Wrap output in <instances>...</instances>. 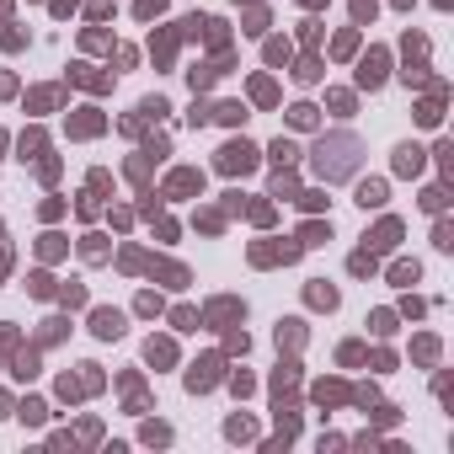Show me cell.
Masks as SVG:
<instances>
[{
    "instance_id": "cell-21",
    "label": "cell",
    "mask_w": 454,
    "mask_h": 454,
    "mask_svg": "<svg viewBox=\"0 0 454 454\" xmlns=\"http://www.w3.org/2000/svg\"><path fill=\"white\" fill-rule=\"evenodd\" d=\"M198 187H204L198 171H177V177H171V193H198Z\"/></svg>"
},
{
    "instance_id": "cell-27",
    "label": "cell",
    "mask_w": 454,
    "mask_h": 454,
    "mask_svg": "<svg viewBox=\"0 0 454 454\" xmlns=\"http://www.w3.org/2000/svg\"><path fill=\"white\" fill-rule=\"evenodd\" d=\"M337 358H342L348 369H353V364H364V342H342V353H337Z\"/></svg>"
},
{
    "instance_id": "cell-35",
    "label": "cell",
    "mask_w": 454,
    "mask_h": 454,
    "mask_svg": "<svg viewBox=\"0 0 454 454\" xmlns=\"http://www.w3.org/2000/svg\"><path fill=\"white\" fill-rule=\"evenodd\" d=\"M331 107H337V112H353V91H331Z\"/></svg>"
},
{
    "instance_id": "cell-10",
    "label": "cell",
    "mask_w": 454,
    "mask_h": 454,
    "mask_svg": "<svg viewBox=\"0 0 454 454\" xmlns=\"http://www.w3.org/2000/svg\"><path fill=\"white\" fill-rule=\"evenodd\" d=\"M395 171H401V177H417V171H422V145H401L395 150Z\"/></svg>"
},
{
    "instance_id": "cell-2",
    "label": "cell",
    "mask_w": 454,
    "mask_h": 454,
    "mask_svg": "<svg viewBox=\"0 0 454 454\" xmlns=\"http://www.w3.org/2000/svg\"><path fill=\"white\" fill-rule=\"evenodd\" d=\"M385 70H391V54H385V48H369V54H364V59H358V86H379L385 81Z\"/></svg>"
},
{
    "instance_id": "cell-8",
    "label": "cell",
    "mask_w": 454,
    "mask_h": 454,
    "mask_svg": "<svg viewBox=\"0 0 454 454\" xmlns=\"http://www.w3.org/2000/svg\"><path fill=\"white\" fill-rule=\"evenodd\" d=\"M315 401H321V406H342V401H353V391L342 379H321V385H315Z\"/></svg>"
},
{
    "instance_id": "cell-22",
    "label": "cell",
    "mask_w": 454,
    "mask_h": 454,
    "mask_svg": "<svg viewBox=\"0 0 454 454\" xmlns=\"http://www.w3.org/2000/svg\"><path fill=\"white\" fill-rule=\"evenodd\" d=\"M369 326H374V337H391V331H395V310H374Z\"/></svg>"
},
{
    "instance_id": "cell-14",
    "label": "cell",
    "mask_w": 454,
    "mask_h": 454,
    "mask_svg": "<svg viewBox=\"0 0 454 454\" xmlns=\"http://www.w3.org/2000/svg\"><path fill=\"white\" fill-rule=\"evenodd\" d=\"M358 204L364 208H385V182H358Z\"/></svg>"
},
{
    "instance_id": "cell-25",
    "label": "cell",
    "mask_w": 454,
    "mask_h": 454,
    "mask_svg": "<svg viewBox=\"0 0 454 454\" xmlns=\"http://www.w3.org/2000/svg\"><path fill=\"white\" fill-rule=\"evenodd\" d=\"M273 161H278V166H294V161H299V150H294L289 139H278V145H273Z\"/></svg>"
},
{
    "instance_id": "cell-38",
    "label": "cell",
    "mask_w": 454,
    "mask_h": 454,
    "mask_svg": "<svg viewBox=\"0 0 454 454\" xmlns=\"http://www.w3.org/2000/svg\"><path fill=\"white\" fill-rule=\"evenodd\" d=\"M391 6H395V11H412V0H391Z\"/></svg>"
},
{
    "instance_id": "cell-28",
    "label": "cell",
    "mask_w": 454,
    "mask_h": 454,
    "mask_svg": "<svg viewBox=\"0 0 454 454\" xmlns=\"http://www.w3.org/2000/svg\"><path fill=\"white\" fill-rule=\"evenodd\" d=\"M289 118H294V128H310V124H315V107H310V102H299V107L289 112Z\"/></svg>"
},
{
    "instance_id": "cell-7",
    "label": "cell",
    "mask_w": 454,
    "mask_h": 454,
    "mask_svg": "<svg viewBox=\"0 0 454 454\" xmlns=\"http://www.w3.org/2000/svg\"><path fill=\"white\" fill-rule=\"evenodd\" d=\"M214 379H219V358H204V364L187 369V391H208Z\"/></svg>"
},
{
    "instance_id": "cell-15",
    "label": "cell",
    "mask_w": 454,
    "mask_h": 454,
    "mask_svg": "<svg viewBox=\"0 0 454 454\" xmlns=\"http://www.w3.org/2000/svg\"><path fill=\"white\" fill-rule=\"evenodd\" d=\"M310 305H315V310H337V289H331L326 278H321V284H310Z\"/></svg>"
},
{
    "instance_id": "cell-4",
    "label": "cell",
    "mask_w": 454,
    "mask_h": 454,
    "mask_svg": "<svg viewBox=\"0 0 454 454\" xmlns=\"http://www.w3.org/2000/svg\"><path fill=\"white\" fill-rule=\"evenodd\" d=\"M444 97H449V86H433V91L417 102V124H422V128H438V124H444Z\"/></svg>"
},
{
    "instance_id": "cell-19",
    "label": "cell",
    "mask_w": 454,
    "mask_h": 454,
    "mask_svg": "<svg viewBox=\"0 0 454 454\" xmlns=\"http://www.w3.org/2000/svg\"><path fill=\"white\" fill-rule=\"evenodd\" d=\"M433 246L438 251H454V225L444 219V214H438V225H433Z\"/></svg>"
},
{
    "instance_id": "cell-12",
    "label": "cell",
    "mask_w": 454,
    "mask_h": 454,
    "mask_svg": "<svg viewBox=\"0 0 454 454\" xmlns=\"http://www.w3.org/2000/svg\"><path fill=\"white\" fill-rule=\"evenodd\" d=\"M305 342V321H278V348H299Z\"/></svg>"
},
{
    "instance_id": "cell-36",
    "label": "cell",
    "mask_w": 454,
    "mask_h": 454,
    "mask_svg": "<svg viewBox=\"0 0 454 454\" xmlns=\"http://www.w3.org/2000/svg\"><path fill=\"white\" fill-rule=\"evenodd\" d=\"M145 438H150V444H166V438H171V428H161V422H150V428H145Z\"/></svg>"
},
{
    "instance_id": "cell-29",
    "label": "cell",
    "mask_w": 454,
    "mask_h": 454,
    "mask_svg": "<svg viewBox=\"0 0 454 454\" xmlns=\"http://www.w3.org/2000/svg\"><path fill=\"white\" fill-rule=\"evenodd\" d=\"M145 358H150V364H171V342H150Z\"/></svg>"
},
{
    "instance_id": "cell-5",
    "label": "cell",
    "mask_w": 454,
    "mask_h": 454,
    "mask_svg": "<svg viewBox=\"0 0 454 454\" xmlns=\"http://www.w3.org/2000/svg\"><path fill=\"white\" fill-rule=\"evenodd\" d=\"M438 358H444V342H438L433 331H422V337L412 342V364H422V369H433Z\"/></svg>"
},
{
    "instance_id": "cell-26",
    "label": "cell",
    "mask_w": 454,
    "mask_h": 454,
    "mask_svg": "<svg viewBox=\"0 0 454 454\" xmlns=\"http://www.w3.org/2000/svg\"><path fill=\"white\" fill-rule=\"evenodd\" d=\"M374 11H379L374 0H353V21H358V27H364V21H374Z\"/></svg>"
},
{
    "instance_id": "cell-24",
    "label": "cell",
    "mask_w": 454,
    "mask_h": 454,
    "mask_svg": "<svg viewBox=\"0 0 454 454\" xmlns=\"http://www.w3.org/2000/svg\"><path fill=\"white\" fill-rule=\"evenodd\" d=\"M353 273H358V278H364V273H374V251L364 246V251H353V262H348Z\"/></svg>"
},
{
    "instance_id": "cell-23",
    "label": "cell",
    "mask_w": 454,
    "mask_h": 454,
    "mask_svg": "<svg viewBox=\"0 0 454 454\" xmlns=\"http://www.w3.org/2000/svg\"><path fill=\"white\" fill-rule=\"evenodd\" d=\"M294 75H299V81H321V59H315V54H305V59H299V64H294Z\"/></svg>"
},
{
    "instance_id": "cell-16",
    "label": "cell",
    "mask_w": 454,
    "mask_h": 454,
    "mask_svg": "<svg viewBox=\"0 0 454 454\" xmlns=\"http://www.w3.org/2000/svg\"><path fill=\"white\" fill-rule=\"evenodd\" d=\"M321 241H331V225H321V219H310V225L299 230V246H321Z\"/></svg>"
},
{
    "instance_id": "cell-9",
    "label": "cell",
    "mask_w": 454,
    "mask_h": 454,
    "mask_svg": "<svg viewBox=\"0 0 454 454\" xmlns=\"http://www.w3.org/2000/svg\"><path fill=\"white\" fill-rule=\"evenodd\" d=\"M91 331H97V337H124V315H118V310H97V315H91Z\"/></svg>"
},
{
    "instance_id": "cell-13",
    "label": "cell",
    "mask_w": 454,
    "mask_h": 454,
    "mask_svg": "<svg viewBox=\"0 0 454 454\" xmlns=\"http://www.w3.org/2000/svg\"><path fill=\"white\" fill-rule=\"evenodd\" d=\"M401 48H406V64H428V38H422V32H406Z\"/></svg>"
},
{
    "instance_id": "cell-3",
    "label": "cell",
    "mask_w": 454,
    "mask_h": 454,
    "mask_svg": "<svg viewBox=\"0 0 454 454\" xmlns=\"http://www.w3.org/2000/svg\"><path fill=\"white\" fill-rule=\"evenodd\" d=\"M251 166H257V150H251L246 139H241V145H225V150H219V171H230V177H235V171L246 177Z\"/></svg>"
},
{
    "instance_id": "cell-1",
    "label": "cell",
    "mask_w": 454,
    "mask_h": 454,
    "mask_svg": "<svg viewBox=\"0 0 454 454\" xmlns=\"http://www.w3.org/2000/svg\"><path fill=\"white\" fill-rule=\"evenodd\" d=\"M315 171H321L326 182L353 177V171H358V139H353V134H331V139H321V145H315Z\"/></svg>"
},
{
    "instance_id": "cell-39",
    "label": "cell",
    "mask_w": 454,
    "mask_h": 454,
    "mask_svg": "<svg viewBox=\"0 0 454 454\" xmlns=\"http://www.w3.org/2000/svg\"><path fill=\"white\" fill-rule=\"evenodd\" d=\"M433 6H438V11H449V6H454V0H433Z\"/></svg>"
},
{
    "instance_id": "cell-31",
    "label": "cell",
    "mask_w": 454,
    "mask_h": 454,
    "mask_svg": "<svg viewBox=\"0 0 454 454\" xmlns=\"http://www.w3.org/2000/svg\"><path fill=\"white\" fill-rule=\"evenodd\" d=\"M284 59H289V43L273 38V43H268V64H284Z\"/></svg>"
},
{
    "instance_id": "cell-20",
    "label": "cell",
    "mask_w": 454,
    "mask_h": 454,
    "mask_svg": "<svg viewBox=\"0 0 454 454\" xmlns=\"http://www.w3.org/2000/svg\"><path fill=\"white\" fill-rule=\"evenodd\" d=\"M331 54H337V59H348V54H358V32H337V43H331Z\"/></svg>"
},
{
    "instance_id": "cell-11",
    "label": "cell",
    "mask_w": 454,
    "mask_h": 454,
    "mask_svg": "<svg viewBox=\"0 0 454 454\" xmlns=\"http://www.w3.org/2000/svg\"><path fill=\"white\" fill-rule=\"evenodd\" d=\"M417 278H422V262H417V257H412V262L401 257V262L391 268V284H401V289H406V284H417Z\"/></svg>"
},
{
    "instance_id": "cell-30",
    "label": "cell",
    "mask_w": 454,
    "mask_h": 454,
    "mask_svg": "<svg viewBox=\"0 0 454 454\" xmlns=\"http://www.w3.org/2000/svg\"><path fill=\"white\" fill-rule=\"evenodd\" d=\"M251 97H257V102H278V91H273V81H251Z\"/></svg>"
},
{
    "instance_id": "cell-33",
    "label": "cell",
    "mask_w": 454,
    "mask_h": 454,
    "mask_svg": "<svg viewBox=\"0 0 454 454\" xmlns=\"http://www.w3.org/2000/svg\"><path fill=\"white\" fill-rule=\"evenodd\" d=\"M214 112H219V118H225V124H241V118H246V112H241V107H235V102H225V107H214Z\"/></svg>"
},
{
    "instance_id": "cell-40",
    "label": "cell",
    "mask_w": 454,
    "mask_h": 454,
    "mask_svg": "<svg viewBox=\"0 0 454 454\" xmlns=\"http://www.w3.org/2000/svg\"><path fill=\"white\" fill-rule=\"evenodd\" d=\"M305 6H321V0H305Z\"/></svg>"
},
{
    "instance_id": "cell-18",
    "label": "cell",
    "mask_w": 454,
    "mask_h": 454,
    "mask_svg": "<svg viewBox=\"0 0 454 454\" xmlns=\"http://www.w3.org/2000/svg\"><path fill=\"white\" fill-rule=\"evenodd\" d=\"M433 155H438V171H444V182H449V177H454V145H449V139H438Z\"/></svg>"
},
{
    "instance_id": "cell-34",
    "label": "cell",
    "mask_w": 454,
    "mask_h": 454,
    "mask_svg": "<svg viewBox=\"0 0 454 454\" xmlns=\"http://www.w3.org/2000/svg\"><path fill=\"white\" fill-rule=\"evenodd\" d=\"M17 374H21V379H27V374H38V358H32V353H21V358H17Z\"/></svg>"
},
{
    "instance_id": "cell-32",
    "label": "cell",
    "mask_w": 454,
    "mask_h": 454,
    "mask_svg": "<svg viewBox=\"0 0 454 454\" xmlns=\"http://www.w3.org/2000/svg\"><path fill=\"white\" fill-rule=\"evenodd\" d=\"M422 310H428V305H422L417 294H406V299H401V315H412V321H417V315H422Z\"/></svg>"
},
{
    "instance_id": "cell-6",
    "label": "cell",
    "mask_w": 454,
    "mask_h": 454,
    "mask_svg": "<svg viewBox=\"0 0 454 454\" xmlns=\"http://www.w3.org/2000/svg\"><path fill=\"white\" fill-rule=\"evenodd\" d=\"M364 241H369V251H395L401 246V219H379V230L364 235Z\"/></svg>"
},
{
    "instance_id": "cell-17",
    "label": "cell",
    "mask_w": 454,
    "mask_h": 454,
    "mask_svg": "<svg viewBox=\"0 0 454 454\" xmlns=\"http://www.w3.org/2000/svg\"><path fill=\"white\" fill-rule=\"evenodd\" d=\"M422 208H428V214H444V208H449V187H428V193H422Z\"/></svg>"
},
{
    "instance_id": "cell-37",
    "label": "cell",
    "mask_w": 454,
    "mask_h": 454,
    "mask_svg": "<svg viewBox=\"0 0 454 454\" xmlns=\"http://www.w3.org/2000/svg\"><path fill=\"white\" fill-rule=\"evenodd\" d=\"M161 6H166V0H139V17H155Z\"/></svg>"
}]
</instances>
